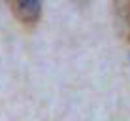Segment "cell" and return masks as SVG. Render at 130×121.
I'll list each match as a JSON object with an SVG mask.
<instances>
[{
	"label": "cell",
	"instance_id": "1",
	"mask_svg": "<svg viewBox=\"0 0 130 121\" xmlns=\"http://www.w3.org/2000/svg\"><path fill=\"white\" fill-rule=\"evenodd\" d=\"M17 21L21 25L34 29L38 25L43 10V0H4Z\"/></svg>",
	"mask_w": 130,
	"mask_h": 121
},
{
	"label": "cell",
	"instance_id": "2",
	"mask_svg": "<svg viewBox=\"0 0 130 121\" xmlns=\"http://www.w3.org/2000/svg\"><path fill=\"white\" fill-rule=\"evenodd\" d=\"M115 10H117V17L121 21V29L130 42V0H115Z\"/></svg>",
	"mask_w": 130,
	"mask_h": 121
}]
</instances>
